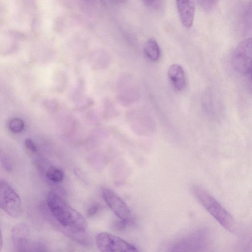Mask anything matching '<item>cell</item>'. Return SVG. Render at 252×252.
I'll return each instance as SVG.
<instances>
[{"label": "cell", "mask_w": 252, "mask_h": 252, "mask_svg": "<svg viewBox=\"0 0 252 252\" xmlns=\"http://www.w3.org/2000/svg\"><path fill=\"white\" fill-rule=\"evenodd\" d=\"M47 201L52 214L63 227L73 233L86 231L87 222L84 217L58 194L49 192Z\"/></svg>", "instance_id": "1"}, {"label": "cell", "mask_w": 252, "mask_h": 252, "mask_svg": "<svg viewBox=\"0 0 252 252\" xmlns=\"http://www.w3.org/2000/svg\"><path fill=\"white\" fill-rule=\"evenodd\" d=\"M192 191L198 201L221 226L231 232L235 230L232 216L211 194L198 186H193Z\"/></svg>", "instance_id": "2"}, {"label": "cell", "mask_w": 252, "mask_h": 252, "mask_svg": "<svg viewBox=\"0 0 252 252\" xmlns=\"http://www.w3.org/2000/svg\"><path fill=\"white\" fill-rule=\"evenodd\" d=\"M12 238L15 252H51L46 245L29 236L25 224H18L13 228Z\"/></svg>", "instance_id": "3"}, {"label": "cell", "mask_w": 252, "mask_h": 252, "mask_svg": "<svg viewBox=\"0 0 252 252\" xmlns=\"http://www.w3.org/2000/svg\"><path fill=\"white\" fill-rule=\"evenodd\" d=\"M252 53L251 37L243 40L236 46L232 53L231 63L237 72L243 75H251Z\"/></svg>", "instance_id": "4"}, {"label": "cell", "mask_w": 252, "mask_h": 252, "mask_svg": "<svg viewBox=\"0 0 252 252\" xmlns=\"http://www.w3.org/2000/svg\"><path fill=\"white\" fill-rule=\"evenodd\" d=\"M0 207L13 218L20 216L22 212V203L19 195L3 180H0Z\"/></svg>", "instance_id": "5"}, {"label": "cell", "mask_w": 252, "mask_h": 252, "mask_svg": "<svg viewBox=\"0 0 252 252\" xmlns=\"http://www.w3.org/2000/svg\"><path fill=\"white\" fill-rule=\"evenodd\" d=\"M96 241L101 252H139L133 245L109 233H99Z\"/></svg>", "instance_id": "6"}, {"label": "cell", "mask_w": 252, "mask_h": 252, "mask_svg": "<svg viewBox=\"0 0 252 252\" xmlns=\"http://www.w3.org/2000/svg\"><path fill=\"white\" fill-rule=\"evenodd\" d=\"M207 232L204 230L194 231L177 241L171 252H198L206 244Z\"/></svg>", "instance_id": "7"}, {"label": "cell", "mask_w": 252, "mask_h": 252, "mask_svg": "<svg viewBox=\"0 0 252 252\" xmlns=\"http://www.w3.org/2000/svg\"><path fill=\"white\" fill-rule=\"evenodd\" d=\"M101 190L104 200L112 211L120 220L127 223L131 219V213L127 205L112 189L102 187Z\"/></svg>", "instance_id": "8"}, {"label": "cell", "mask_w": 252, "mask_h": 252, "mask_svg": "<svg viewBox=\"0 0 252 252\" xmlns=\"http://www.w3.org/2000/svg\"><path fill=\"white\" fill-rule=\"evenodd\" d=\"M176 6L182 24L186 27H190L195 15L194 2L191 0H177Z\"/></svg>", "instance_id": "9"}, {"label": "cell", "mask_w": 252, "mask_h": 252, "mask_svg": "<svg viewBox=\"0 0 252 252\" xmlns=\"http://www.w3.org/2000/svg\"><path fill=\"white\" fill-rule=\"evenodd\" d=\"M168 76L174 88L182 91L186 86V78L184 71L179 65H171L168 70Z\"/></svg>", "instance_id": "10"}, {"label": "cell", "mask_w": 252, "mask_h": 252, "mask_svg": "<svg viewBox=\"0 0 252 252\" xmlns=\"http://www.w3.org/2000/svg\"><path fill=\"white\" fill-rule=\"evenodd\" d=\"M144 52L146 57L154 62L157 61L161 56L160 47L154 39L147 41L144 46Z\"/></svg>", "instance_id": "11"}, {"label": "cell", "mask_w": 252, "mask_h": 252, "mask_svg": "<svg viewBox=\"0 0 252 252\" xmlns=\"http://www.w3.org/2000/svg\"><path fill=\"white\" fill-rule=\"evenodd\" d=\"M48 178L54 182H61L64 178V173L58 168L51 166L47 171Z\"/></svg>", "instance_id": "12"}, {"label": "cell", "mask_w": 252, "mask_h": 252, "mask_svg": "<svg viewBox=\"0 0 252 252\" xmlns=\"http://www.w3.org/2000/svg\"><path fill=\"white\" fill-rule=\"evenodd\" d=\"M9 130L13 133L21 132L25 127L23 121L19 118H14L11 119L8 123Z\"/></svg>", "instance_id": "13"}, {"label": "cell", "mask_w": 252, "mask_h": 252, "mask_svg": "<svg viewBox=\"0 0 252 252\" xmlns=\"http://www.w3.org/2000/svg\"><path fill=\"white\" fill-rule=\"evenodd\" d=\"M200 6L206 11L213 10L217 3L215 0H200L198 1Z\"/></svg>", "instance_id": "14"}, {"label": "cell", "mask_w": 252, "mask_h": 252, "mask_svg": "<svg viewBox=\"0 0 252 252\" xmlns=\"http://www.w3.org/2000/svg\"><path fill=\"white\" fill-rule=\"evenodd\" d=\"M145 5L154 10H158L162 6V1L160 0H145Z\"/></svg>", "instance_id": "15"}, {"label": "cell", "mask_w": 252, "mask_h": 252, "mask_svg": "<svg viewBox=\"0 0 252 252\" xmlns=\"http://www.w3.org/2000/svg\"><path fill=\"white\" fill-rule=\"evenodd\" d=\"M25 146L27 149L32 152L37 151V147L34 142L30 138H27L24 141Z\"/></svg>", "instance_id": "16"}, {"label": "cell", "mask_w": 252, "mask_h": 252, "mask_svg": "<svg viewBox=\"0 0 252 252\" xmlns=\"http://www.w3.org/2000/svg\"><path fill=\"white\" fill-rule=\"evenodd\" d=\"M100 205L98 204H95L91 206L87 211V214L89 216H92L96 214L100 209Z\"/></svg>", "instance_id": "17"}, {"label": "cell", "mask_w": 252, "mask_h": 252, "mask_svg": "<svg viewBox=\"0 0 252 252\" xmlns=\"http://www.w3.org/2000/svg\"><path fill=\"white\" fill-rule=\"evenodd\" d=\"M127 222L120 219L119 221H116L114 223V227L116 229L121 230L123 229L126 225Z\"/></svg>", "instance_id": "18"}, {"label": "cell", "mask_w": 252, "mask_h": 252, "mask_svg": "<svg viewBox=\"0 0 252 252\" xmlns=\"http://www.w3.org/2000/svg\"><path fill=\"white\" fill-rule=\"evenodd\" d=\"M2 247V233L0 227V251H1V249Z\"/></svg>", "instance_id": "19"}]
</instances>
